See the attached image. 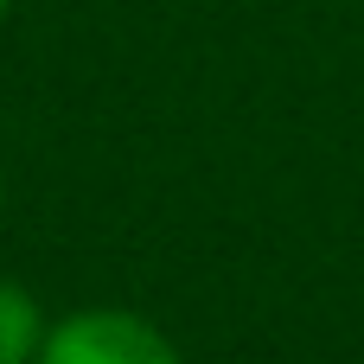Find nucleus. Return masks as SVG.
Returning <instances> with one entry per match:
<instances>
[{"instance_id": "obj_1", "label": "nucleus", "mask_w": 364, "mask_h": 364, "mask_svg": "<svg viewBox=\"0 0 364 364\" xmlns=\"http://www.w3.org/2000/svg\"><path fill=\"white\" fill-rule=\"evenodd\" d=\"M32 364H179V346L173 333H160V320L96 301L58 314Z\"/></svg>"}, {"instance_id": "obj_2", "label": "nucleus", "mask_w": 364, "mask_h": 364, "mask_svg": "<svg viewBox=\"0 0 364 364\" xmlns=\"http://www.w3.org/2000/svg\"><path fill=\"white\" fill-rule=\"evenodd\" d=\"M45 333H51V314L38 307V294L19 282H0V364H32Z\"/></svg>"}, {"instance_id": "obj_3", "label": "nucleus", "mask_w": 364, "mask_h": 364, "mask_svg": "<svg viewBox=\"0 0 364 364\" xmlns=\"http://www.w3.org/2000/svg\"><path fill=\"white\" fill-rule=\"evenodd\" d=\"M0 211H6V166H0Z\"/></svg>"}, {"instance_id": "obj_4", "label": "nucleus", "mask_w": 364, "mask_h": 364, "mask_svg": "<svg viewBox=\"0 0 364 364\" xmlns=\"http://www.w3.org/2000/svg\"><path fill=\"white\" fill-rule=\"evenodd\" d=\"M6 6H13V0H0V19H6Z\"/></svg>"}]
</instances>
